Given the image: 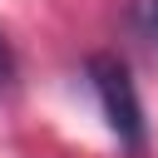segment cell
Here are the masks:
<instances>
[{"instance_id":"obj_1","label":"cell","mask_w":158,"mask_h":158,"mask_svg":"<svg viewBox=\"0 0 158 158\" xmlns=\"http://www.w3.org/2000/svg\"><path fill=\"white\" fill-rule=\"evenodd\" d=\"M84 74H89V84H94V94H99V109H104L114 138H118L133 158H143V148H148V123H143V104H138V89H133L128 64H123L118 54H89Z\"/></svg>"},{"instance_id":"obj_2","label":"cell","mask_w":158,"mask_h":158,"mask_svg":"<svg viewBox=\"0 0 158 158\" xmlns=\"http://www.w3.org/2000/svg\"><path fill=\"white\" fill-rule=\"evenodd\" d=\"M128 30H133L143 44L158 49V0H133V5H128Z\"/></svg>"},{"instance_id":"obj_3","label":"cell","mask_w":158,"mask_h":158,"mask_svg":"<svg viewBox=\"0 0 158 158\" xmlns=\"http://www.w3.org/2000/svg\"><path fill=\"white\" fill-rule=\"evenodd\" d=\"M15 84V49H10V40L0 35V94Z\"/></svg>"}]
</instances>
